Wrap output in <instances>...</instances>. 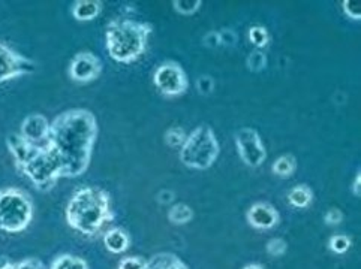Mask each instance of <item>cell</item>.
Segmentation results:
<instances>
[{
    "label": "cell",
    "mask_w": 361,
    "mask_h": 269,
    "mask_svg": "<svg viewBox=\"0 0 361 269\" xmlns=\"http://www.w3.org/2000/svg\"><path fill=\"white\" fill-rule=\"evenodd\" d=\"M98 120L89 109L74 108L57 115L50 126L45 145L62 166L63 178L81 177L90 166Z\"/></svg>",
    "instance_id": "6da1fadb"
},
{
    "label": "cell",
    "mask_w": 361,
    "mask_h": 269,
    "mask_svg": "<svg viewBox=\"0 0 361 269\" xmlns=\"http://www.w3.org/2000/svg\"><path fill=\"white\" fill-rule=\"evenodd\" d=\"M65 218L68 226L82 237L104 235L114 220L110 193L98 186L78 189L66 205Z\"/></svg>",
    "instance_id": "7a4b0ae2"
},
{
    "label": "cell",
    "mask_w": 361,
    "mask_h": 269,
    "mask_svg": "<svg viewBox=\"0 0 361 269\" xmlns=\"http://www.w3.org/2000/svg\"><path fill=\"white\" fill-rule=\"evenodd\" d=\"M6 146L16 168L39 192H50L63 178L62 166L47 145L30 144L20 133H14L6 138Z\"/></svg>",
    "instance_id": "3957f363"
},
{
    "label": "cell",
    "mask_w": 361,
    "mask_h": 269,
    "mask_svg": "<svg viewBox=\"0 0 361 269\" xmlns=\"http://www.w3.org/2000/svg\"><path fill=\"white\" fill-rule=\"evenodd\" d=\"M153 26L147 21L117 17L106 24L105 48L114 62L132 65L147 51Z\"/></svg>",
    "instance_id": "277c9868"
},
{
    "label": "cell",
    "mask_w": 361,
    "mask_h": 269,
    "mask_svg": "<svg viewBox=\"0 0 361 269\" xmlns=\"http://www.w3.org/2000/svg\"><path fill=\"white\" fill-rule=\"evenodd\" d=\"M219 153L221 145L214 130L209 125H202L188 134L180 146L178 157L186 168L206 170L218 161Z\"/></svg>",
    "instance_id": "5b68a950"
},
{
    "label": "cell",
    "mask_w": 361,
    "mask_h": 269,
    "mask_svg": "<svg viewBox=\"0 0 361 269\" xmlns=\"http://www.w3.org/2000/svg\"><path fill=\"white\" fill-rule=\"evenodd\" d=\"M33 214L35 205L26 190L0 189V230L5 234H21L30 226Z\"/></svg>",
    "instance_id": "8992f818"
},
{
    "label": "cell",
    "mask_w": 361,
    "mask_h": 269,
    "mask_svg": "<svg viewBox=\"0 0 361 269\" xmlns=\"http://www.w3.org/2000/svg\"><path fill=\"white\" fill-rule=\"evenodd\" d=\"M153 84L166 97H178L186 93L189 78L177 62H164L153 73Z\"/></svg>",
    "instance_id": "52a82bcc"
},
{
    "label": "cell",
    "mask_w": 361,
    "mask_h": 269,
    "mask_svg": "<svg viewBox=\"0 0 361 269\" xmlns=\"http://www.w3.org/2000/svg\"><path fill=\"white\" fill-rule=\"evenodd\" d=\"M38 68L35 60L14 50L6 42L0 41V84L30 75Z\"/></svg>",
    "instance_id": "ba28073f"
},
{
    "label": "cell",
    "mask_w": 361,
    "mask_h": 269,
    "mask_svg": "<svg viewBox=\"0 0 361 269\" xmlns=\"http://www.w3.org/2000/svg\"><path fill=\"white\" fill-rule=\"evenodd\" d=\"M237 153L242 162L249 168H259L267 158L266 145H264L259 133L252 127L238 129L234 134Z\"/></svg>",
    "instance_id": "9c48e42d"
},
{
    "label": "cell",
    "mask_w": 361,
    "mask_h": 269,
    "mask_svg": "<svg viewBox=\"0 0 361 269\" xmlns=\"http://www.w3.org/2000/svg\"><path fill=\"white\" fill-rule=\"evenodd\" d=\"M102 72L101 58L90 51L77 53L68 66V75L78 84H87L98 80Z\"/></svg>",
    "instance_id": "30bf717a"
},
{
    "label": "cell",
    "mask_w": 361,
    "mask_h": 269,
    "mask_svg": "<svg viewBox=\"0 0 361 269\" xmlns=\"http://www.w3.org/2000/svg\"><path fill=\"white\" fill-rule=\"evenodd\" d=\"M246 220L250 227L257 230H269L279 225V213L269 202H255L252 205L247 213Z\"/></svg>",
    "instance_id": "8fae6325"
},
{
    "label": "cell",
    "mask_w": 361,
    "mask_h": 269,
    "mask_svg": "<svg viewBox=\"0 0 361 269\" xmlns=\"http://www.w3.org/2000/svg\"><path fill=\"white\" fill-rule=\"evenodd\" d=\"M51 123L42 114H30L23 120L20 134L30 144L45 145Z\"/></svg>",
    "instance_id": "7c38bea8"
},
{
    "label": "cell",
    "mask_w": 361,
    "mask_h": 269,
    "mask_svg": "<svg viewBox=\"0 0 361 269\" xmlns=\"http://www.w3.org/2000/svg\"><path fill=\"white\" fill-rule=\"evenodd\" d=\"M102 238L105 249L113 254H122L130 246V238L128 235V232L120 227H110L102 235Z\"/></svg>",
    "instance_id": "4fadbf2b"
},
{
    "label": "cell",
    "mask_w": 361,
    "mask_h": 269,
    "mask_svg": "<svg viewBox=\"0 0 361 269\" xmlns=\"http://www.w3.org/2000/svg\"><path fill=\"white\" fill-rule=\"evenodd\" d=\"M102 8V2L99 0H77L72 4L71 12L77 21H92L99 17Z\"/></svg>",
    "instance_id": "5bb4252c"
},
{
    "label": "cell",
    "mask_w": 361,
    "mask_h": 269,
    "mask_svg": "<svg viewBox=\"0 0 361 269\" xmlns=\"http://www.w3.org/2000/svg\"><path fill=\"white\" fill-rule=\"evenodd\" d=\"M146 269H189V266L173 253H158L147 261Z\"/></svg>",
    "instance_id": "9a60e30c"
},
{
    "label": "cell",
    "mask_w": 361,
    "mask_h": 269,
    "mask_svg": "<svg viewBox=\"0 0 361 269\" xmlns=\"http://www.w3.org/2000/svg\"><path fill=\"white\" fill-rule=\"evenodd\" d=\"M312 201H314V192H312V189L306 184L295 186L290 190V193H288V202L294 208H300V210L307 208L312 204Z\"/></svg>",
    "instance_id": "2e32d148"
},
{
    "label": "cell",
    "mask_w": 361,
    "mask_h": 269,
    "mask_svg": "<svg viewBox=\"0 0 361 269\" xmlns=\"http://www.w3.org/2000/svg\"><path fill=\"white\" fill-rule=\"evenodd\" d=\"M271 170L274 175H278L281 178H290L297 170V158L290 153L282 154L273 162Z\"/></svg>",
    "instance_id": "e0dca14e"
},
{
    "label": "cell",
    "mask_w": 361,
    "mask_h": 269,
    "mask_svg": "<svg viewBox=\"0 0 361 269\" xmlns=\"http://www.w3.org/2000/svg\"><path fill=\"white\" fill-rule=\"evenodd\" d=\"M194 218V210L188 204H176L168 210V220L173 225H188Z\"/></svg>",
    "instance_id": "ac0fdd59"
},
{
    "label": "cell",
    "mask_w": 361,
    "mask_h": 269,
    "mask_svg": "<svg viewBox=\"0 0 361 269\" xmlns=\"http://www.w3.org/2000/svg\"><path fill=\"white\" fill-rule=\"evenodd\" d=\"M50 269H89V265L80 256L60 254L51 262Z\"/></svg>",
    "instance_id": "d6986e66"
},
{
    "label": "cell",
    "mask_w": 361,
    "mask_h": 269,
    "mask_svg": "<svg viewBox=\"0 0 361 269\" xmlns=\"http://www.w3.org/2000/svg\"><path fill=\"white\" fill-rule=\"evenodd\" d=\"M247 36H249L250 44L254 45L257 50H262V48H266L270 42L269 30L264 26H259V24H257V26H252L249 29Z\"/></svg>",
    "instance_id": "ffe728a7"
},
{
    "label": "cell",
    "mask_w": 361,
    "mask_h": 269,
    "mask_svg": "<svg viewBox=\"0 0 361 269\" xmlns=\"http://www.w3.org/2000/svg\"><path fill=\"white\" fill-rule=\"evenodd\" d=\"M201 0H173V8L180 15L190 17L201 8Z\"/></svg>",
    "instance_id": "44dd1931"
},
{
    "label": "cell",
    "mask_w": 361,
    "mask_h": 269,
    "mask_svg": "<svg viewBox=\"0 0 361 269\" xmlns=\"http://www.w3.org/2000/svg\"><path fill=\"white\" fill-rule=\"evenodd\" d=\"M246 66L250 72L259 73L267 68V56L264 54L262 50L252 51L246 58Z\"/></svg>",
    "instance_id": "7402d4cb"
},
{
    "label": "cell",
    "mask_w": 361,
    "mask_h": 269,
    "mask_svg": "<svg viewBox=\"0 0 361 269\" xmlns=\"http://www.w3.org/2000/svg\"><path fill=\"white\" fill-rule=\"evenodd\" d=\"M186 137L188 134L182 127L174 126L165 132V142L168 146H171V149H180V146L183 145Z\"/></svg>",
    "instance_id": "603a6c76"
},
{
    "label": "cell",
    "mask_w": 361,
    "mask_h": 269,
    "mask_svg": "<svg viewBox=\"0 0 361 269\" xmlns=\"http://www.w3.org/2000/svg\"><path fill=\"white\" fill-rule=\"evenodd\" d=\"M329 249L336 254H345L351 249V238L343 234H336L329 241Z\"/></svg>",
    "instance_id": "cb8c5ba5"
},
{
    "label": "cell",
    "mask_w": 361,
    "mask_h": 269,
    "mask_svg": "<svg viewBox=\"0 0 361 269\" xmlns=\"http://www.w3.org/2000/svg\"><path fill=\"white\" fill-rule=\"evenodd\" d=\"M0 269H45V266L39 259L27 258L18 262H5L0 265Z\"/></svg>",
    "instance_id": "d4e9b609"
},
{
    "label": "cell",
    "mask_w": 361,
    "mask_h": 269,
    "mask_svg": "<svg viewBox=\"0 0 361 269\" xmlns=\"http://www.w3.org/2000/svg\"><path fill=\"white\" fill-rule=\"evenodd\" d=\"M266 251L269 256H271V258H282V256H285L288 251V244L283 238H271L267 242Z\"/></svg>",
    "instance_id": "484cf974"
},
{
    "label": "cell",
    "mask_w": 361,
    "mask_h": 269,
    "mask_svg": "<svg viewBox=\"0 0 361 269\" xmlns=\"http://www.w3.org/2000/svg\"><path fill=\"white\" fill-rule=\"evenodd\" d=\"M147 261L141 259L140 256H128L118 262L117 269H146Z\"/></svg>",
    "instance_id": "4316f807"
},
{
    "label": "cell",
    "mask_w": 361,
    "mask_h": 269,
    "mask_svg": "<svg viewBox=\"0 0 361 269\" xmlns=\"http://www.w3.org/2000/svg\"><path fill=\"white\" fill-rule=\"evenodd\" d=\"M342 9L348 18H351L354 21L361 20V6H360V4L354 2V0H343Z\"/></svg>",
    "instance_id": "83f0119b"
},
{
    "label": "cell",
    "mask_w": 361,
    "mask_h": 269,
    "mask_svg": "<svg viewBox=\"0 0 361 269\" xmlns=\"http://www.w3.org/2000/svg\"><path fill=\"white\" fill-rule=\"evenodd\" d=\"M214 80L210 75H201L197 80V90L200 94L202 96H209L213 93L214 90Z\"/></svg>",
    "instance_id": "f1b7e54d"
},
{
    "label": "cell",
    "mask_w": 361,
    "mask_h": 269,
    "mask_svg": "<svg viewBox=\"0 0 361 269\" xmlns=\"http://www.w3.org/2000/svg\"><path fill=\"white\" fill-rule=\"evenodd\" d=\"M324 222L329 226H339L343 222V213L338 208H330V210L324 215Z\"/></svg>",
    "instance_id": "f546056e"
},
{
    "label": "cell",
    "mask_w": 361,
    "mask_h": 269,
    "mask_svg": "<svg viewBox=\"0 0 361 269\" xmlns=\"http://www.w3.org/2000/svg\"><path fill=\"white\" fill-rule=\"evenodd\" d=\"M221 45L224 46H234L237 42V35L231 29H224L219 32Z\"/></svg>",
    "instance_id": "4dcf8cb0"
},
{
    "label": "cell",
    "mask_w": 361,
    "mask_h": 269,
    "mask_svg": "<svg viewBox=\"0 0 361 269\" xmlns=\"http://www.w3.org/2000/svg\"><path fill=\"white\" fill-rule=\"evenodd\" d=\"M202 42L204 45H206L207 48H210V50H214V48L221 46V38H219V32H209L206 36L202 38Z\"/></svg>",
    "instance_id": "1f68e13d"
},
{
    "label": "cell",
    "mask_w": 361,
    "mask_h": 269,
    "mask_svg": "<svg viewBox=\"0 0 361 269\" xmlns=\"http://www.w3.org/2000/svg\"><path fill=\"white\" fill-rule=\"evenodd\" d=\"M156 199H158V202L162 204V205H168V204L173 202L174 193L171 190H162V192L158 193V198H156Z\"/></svg>",
    "instance_id": "d6a6232c"
},
{
    "label": "cell",
    "mask_w": 361,
    "mask_h": 269,
    "mask_svg": "<svg viewBox=\"0 0 361 269\" xmlns=\"http://www.w3.org/2000/svg\"><path fill=\"white\" fill-rule=\"evenodd\" d=\"M351 192L355 198H360V194H361V173L360 170L355 174V178L353 181V186H351Z\"/></svg>",
    "instance_id": "836d02e7"
},
{
    "label": "cell",
    "mask_w": 361,
    "mask_h": 269,
    "mask_svg": "<svg viewBox=\"0 0 361 269\" xmlns=\"http://www.w3.org/2000/svg\"><path fill=\"white\" fill-rule=\"evenodd\" d=\"M243 269H264V268H262V265H259V263H249V265H246Z\"/></svg>",
    "instance_id": "e575fe53"
}]
</instances>
